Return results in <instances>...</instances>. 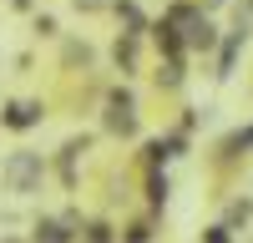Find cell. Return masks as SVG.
<instances>
[{
    "label": "cell",
    "instance_id": "1",
    "mask_svg": "<svg viewBox=\"0 0 253 243\" xmlns=\"http://www.w3.org/2000/svg\"><path fill=\"white\" fill-rule=\"evenodd\" d=\"M10 127H31V122H36V107H26V101H20V107H10Z\"/></svg>",
    "mask_w": 253,
    "mask_h": 243
},
{
    "label": "cell",
    "instance_id": "2",
    "mask_svg": "<svg viewBox=\"0 0 253 243\" xmlns=\"http://www.w3.org/2000/svg\"><path fill=\"white\" fill-rule=\"evenodd\" d=\"M31 172H36V162H31V157H15V162H10V177H15V182H26Z\"/></svg>",
    "mask_w": 253,
    "mask_h": 243
}]
</instances>
